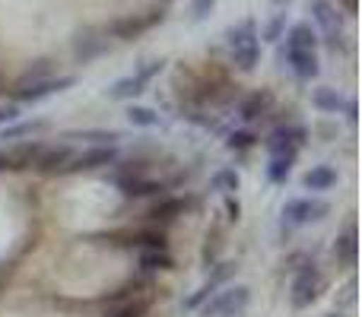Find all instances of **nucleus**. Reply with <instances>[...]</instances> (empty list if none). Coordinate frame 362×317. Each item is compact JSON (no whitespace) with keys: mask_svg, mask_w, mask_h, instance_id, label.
<instances>
[{"mask_svg":"<svg viewBox=\"0 0 362 317\" xmlns=\"http://www.w3.org/2000/svg\"><path fill=\"white\" fill-rule=\"evenodd\" d=\"M334 257H337L340 263L356 261V229H353V225H346V232L334 241Z\"/></svg>","mask_w":362,"mask_h":317,"instance_id":"c85d7f7f","label":"nucleus"},{"mask_svg":"<svg viewBox=\"0 0 362 317\" xmlns=\"http://www.w3.org/2000/svg\"><path fill=\"white\" fill-rule=\"evenodd\" d=\"M70 159H74V150H70V143L45 146L42 156H38V162H35V168L42 174H64V168L70 165Z\"/></svg>","mask_w":362,"mask_h":317,"instance_id":"2eb2a0df","label":"nucleus"},{"mask_svg":"<svg viewBox=\"0 0 362 317\" xmlns=\"http://www.w3.org/2000/svg\"><path fill=\"white\" fill-rule=\"evenodd\" d=\"M251 305V289L248 286H226L213 292L204 305L197 308L200 317H238Z\"/></svg>","mask_w":362,"mask_h":317,"instance_id":"20e7f679","label":"nucleus"},{"mask_svg":"<svg viewBox=\"0 0 362 317\" xmlns=\"http://www.w3.org/2000/svg\"><path fill=\"white\" fill-rule=\"evenodd\" d=\"M289 4V0H274V6H286Z\"/></svg>","mask_w":362,"mask_h":317,"instance_id":"ea45409f","label":"nucleus"},{"mask_svg":"<svg viewBox=\"0 0 362 317\" xmlns=\"http://www.w3.org/2000/svg\"><path fill=\"white\" fill-rule=\"evenodd\" d=\"M340 181V172L334 165H312L305 174H302V187L312 193H325L331 187H337Z\"/></svg>","mask_w":362,"mask_h":317,"instance_id":"f3484780","label":"nucleus"},{"mask_svg":"<svg viewBox=\"0 0 362 317\" xmlns=\"http://www.w3.org/2000/svg\"><path fill=\"white\" fill-rule=\"evenodd\" d=\"M257 143H261V137H257L251 127H238V131H232L229 137H226V150L229 152H248V150H255Z\"/></svg>","mask_w":362,"mask_h":317,"instance_id":"bb28decb","label":"nucleus"},{"mask_svg":"<svg viewBox=\"0 0 362 317\" xmlns=\"http://www.w3.org/2000/svg\"><path fill=\"white\" fill-rule=\"evenodd\" d=\"M76 86V80L74 76H48V80H38V83H32V86H23V89H16V105H38V102H45V99H51V95H57V92H67V89H74Z\"/></svg>","mask_w":362,"mask_h":317,"instance_id":"1a4fd4ad","label":"nucleus"},{"mask_svg":"<svg viewBox=\"0 0 362 317\" xmlns=\"http://www.w3.org/2000/svg\"><path fill=\"white\" fill-rule=\"evenodd\" d=\"M283 38H286V44H283L286 51H318V42H321L318 29L312 23H293L283 32Z\"/></svg>","mask_w":362,"mask_h":317,"instance_id":"4468645a","label":"nucleus"},{"mask_svg":"<svg viewBox=\"0 0 362 317\" xmlns=\"http://www.w3.org/2000/svg\"><path fill=\"white\" fill-rule=\"evenodd\" d=\"M0 172H10V159H6V150H0Z\"/></svg>","mask_w":362,"mask_h":317,"instance_id":"58836bf2","label":"nucleus"},{"mask_svg":"<svg viewBox=\"0 0 362 317\" xmlns=\"http://www.w3.org/2000/svg\"><path fill=\"white\" fill-rule=\"evenodd\" d=\"M131 244L144 251H169V241H165V232L163 229H140L131 235Z\"/></svg>","mask_w":362,"mask_h":317,"instance_id":"a878e982","label":"nucleus"},{"mask_svg":"<svg viewBox=\"0 0 362 317\" xmlns=\"http://www.w3.org/2000/svg\"><path fill=\"white\" fill-rule=\"evenodd\" d=\"M283 32H286V13H276V16L270 19L267 25H264L261 42H267V44H280V42H283Z\"/></svg>","mask_w":362,"mask_h":317,"instance_id":"2f4dec72","label":"nucleus"},{"mask_svg":"<svg viewBox=\"0 0 362 317\" xmlns=\"http://www.w3.org/2000/svg\"><path fill=\"white\" fill-rule=\"evenodd\" d=\"M127 121H131V127H144V131H153V127H163V118H159L156 108L150 105H134L127 108Z\"/></svg>","mask_w":362,"mask_h":317,"instance_id":"4be33fe9","label":"nucleus"},{"mask_svg":"<svg viewBox=\"0 0 362 317\" xmlns=\"http://www.w3.org/2000/svg\"><path fill=\"white\" fill-rule=\"evenodd\" d=\"M48 127V121L35 118V121H13V124L0 127V140H23V137H32V133L45 131Z\"/></svg>","mask_w":362,"mask_h":317,"instance_id":"5701e85b","label":"nucleus"},{"mask_svg":"<svg viewBox=\"0 0 362 317\" xmlns=\"http://www.w3.org/2000/svg\"><path fill=\"white\" fill-rule=\"evenodd\" d=\"M150 299H127L121 308H115V311H108V317H146L150 314Z\"/></svg>","mask_w":362,"mask_h":317,"instance_id":"7c9ffc66","label":"nucleus"},{"mask_svg":"<svg viewBox=\"0 0 362 317\" xmlns=\"http://www.w3.org/2000/svg\"><path fill=\"white\" fill-rule=\"evenodd\" d=\"M235 273H238V263L226 261V263H219L216 270H210V276H206V280H204V286L210 289V292H219V289H223L226 282H229Z\"/></svg>","mask_w":362,"mask_h":317,"instance_id":"c756f323","label":"nucleus"},{"mask_svg":"<svg viewBox=\"0 0 362 317\" xmlns=\"http://www.w3.org/2000/svg\"><path fill=\"white\" fill-rule=\"evenodd\" d=\"M105 48H108L105 38H95L93 32H86V35L76 38V61H80V64H89L93 57H99Z\"/></svg>","mask_w":362,"mask_h":317,"instance_id":"393cba45","label":"nucleus"},{"mask_svg":"<svg viewBox=\"0 0 362 317\" xmlns=\"http://www.w3.org/2000/svg\"><path fill=\"white\" fill-rule=\"evenodd\" d=\"M210 187L219 191L223 197H229V193H235L238 187H242V174H238L235 168H219V172L210 174Z\"/></svg>","mask_w":362,"mask_h":317,"instance_id":"b1692460","label":"nucleus"},{"mask_svg":"<svg viewBox=\"0 0 362 317\" xmlns=\"http://www.w3.org/2000/svg\"><path fill=\"white\" fill-rule=\"evenodd\" d=\"M23 118V105H16V102H0V127L13 124V121Z\"/></svg>","mask_w":362,"mask_h":317,"instance_id":"72a5a7b5","label":"nucleus"},{"mask_svg":"<svg viewBox=\"0 0 362 317\" xmlns=\"http://www.w3.org/2000/svg\"><path fill=\"white\" fill-rule=\"evenodd\" d=\"M140 270L144 273H169V270H175V261H172L169 251H144L140 254Z\"/></svg>","mask_w":362,"mask_h":317,"instance_id":"412c9836","label":"nucleus"},{"mask_svg":"<svg viewBox=\"0 0 362 317\" xmlns=\"http://www.w3.org/2000/svg\"><path fill=\"white\" fill-rule=\"evenodd\" d=\"M270 108H274V92H270V89H257V92L245 95V99L238 102V118H242L245 124H255V121L267 118Z\"/></svg>","mask_w":362,"mask_h":317,"instance_id":"ddd939ff","label":"nucleus"},{"mask_svg":"<svg viewBox=\"0 0 362 317\" xmlns=\"http://www.w3.org/2000/svg\"><path fill=\"white\" fill-rule=\"evenodd\" d=\"M276 61H280V67L293 70V76H296V80H302V83H312L315 76L321 73L318 51H286L280 44V51H276Z\"/></svg>","mask_w":362,"mask_h":317,"instance_id":"9d476101","label":"nucleus"},{"mask_svg":"<svg viewBox=\"0 0 362 317\" xmlns=\"http://www.w3.org/2000/svg\"><path fill=\"white\" fill-rule=\"evenodd\" d=\"M216 10V0H191V23H204L210 13Z\"/></svg>","mask_w":362,"mask_h":317,"instance_id":"473e14b6","label":"nucleus"},{"mask_svg":"<svg viewBox=\"0 0 362 317\" xmlns=\"http://www.w3.org/2000/svg\"><path fill=\"white\" fill-rule=\"evenodd\" d=\"M331 213V203L321 197H293L283 203V232H296L305 229L312 222H321V219Z\"/></svg>","mask_w":362,"mask_h":317,"instance_id":"f03ea898","label":"nucleus"},{"mask_svg":"<svg viewBox=\"0 0 362 317\" xmlns=\"http://www.w3.org/2000/svg\"><path fill=\"white\" fill-rule=\"evenodd\" d=\"M64 143H83V146H118L124 140V131L115 127H83V131L61 133Z\"/></svg>","mask_w":362,"mask_h":317,"instance_id":"9b49d317","label":"nucleus"},{"mask_svg":"<svg viewBox=\"0 0 362 317\" xmlns=\"http://www.w3.org/2000/svg\"><path fill=\"white\" fill-rule=\"evenodd\" d=\"M312 105L318 108L321 114H344L346 95H340L334 86H318V89L312 92Z\"/></svg>","mask_w":362,"mask_h":317,"instance_id":"6ab92c4d","label":"nucleus"},{"mask_svg":"<svg viewBox=\"0 0 362 317\" xmlns=\"http://www.w3.org/2000/svg\"><path fill=\"white\" fill-rule=\"evenodd\" d=\"M118 187L124 191V197H156L165 191L163 181H150V178H118Z\"/></svg>","mask_w":362,"mask_h":317,"instance_id":"aec40b11","label":"nucleus"},{"mask_svg":"<svg viewBox=\"0 0 362 317\" xmlns=\"http://www.w3.org/2000/svg\"><path fill=\"white\" fill-rule=\"evenodd\" d=\"M185 210H187V200L185 197H163L159 203H153L150 206V222H175L178 216H185Z\"/></svg>","mask_w":362,"mask_h":317,"instance_id":"a211bd4d","label":"nucleus"},{"mask_svg":"<svg viewBox=\"0 0 362 317\" xmlns=\"http://www.w3.org/2000/svg\"><path fill=\"white\" fill-rule=\"evenodd\" d=\"M321 289H325V273L308 261L305 267H299L293 286H289V305H293L296 311H305V308H312L315 301H318Z\"/></svg>","mask_w":362,"mask_h":317,"instance_id":"39448f33","label":"nucleus"},{"mask_svg":"<svg viewBox=\"0 0 362 317\" xmlns=\"http://www.w3.org/2000/svg\"><path fill=\"white\" fill-rule=\"evenodd\" d=\"M293 165H296V159H289V156H270L264 174H267L270 184H286L289 174H293Z\"/></svg>","mask_w":362,"mask_h":317,"instance_id":"cd10ccee","label":"nucleus"},{"mask_svg":"<svg viewBox=\"0 0 362 317\" xmlns=\"http://www.w3.org/2000/svg\"><path fill=\"white\" fill-rule=\"evenodd\" d=\"M308 13H312L315 25L325 32V44L331 51H337L340 42H344V19H340V10L331 0H308Z\"/></svg>","mask_w":362,"mask_h":317,"instance_id":"0eeeda50","label":"nucleus"},{"mask_svg":"<svg viewBox=\"0 0 362 317\" xmlns=\"http://www.w3.org/2000/svg\"><path fill=\"white\" fill-rule=\"evenodd\" d=\"M45 143L42 140H23V143L10 146L6 150V159H10V172H25V168H32L42 156Z\"/></svg>","mask_w":362,"mask_h":317,"instance_id":"dca6fc26","label":"nucleus"},{"mask_svg":"<svg viewBox=\"0 0 362 317\" xmlns=\"http://www.w3.org/2000/svg\"><path fill=\"white\" fill-rule=\"evenodd\" d=\"M223 38L232 51V61H235V67L242 73H251L261 64V35H257L255 19H242V23L229 25Z\"/></svg>","mask_w":362,"mask_h":317,"instance_id":"f257e3e1","label":"nucleus"},{"mask_svg":"<svg viewBox=\"0 0 362 317\" xmlns=\"http://www.w3.org/2000/svg\"><path fill=\"white\" fill-rule=\"evenodd\" d=\"M340 6L346 10V16H356V0H340ZM337 6V10H340Z\"/></svg>","mask_w":362,"mask_h":317,"instance_id":"4c0bfd02","label":"nucleus"},{"mask_svg":"<svg viewBox=\"0 0 362 317\" xmlns=\"http://www.w3.org/2000/svg\"><path fill=\"white\" fill-rule=\"evenodd\" d=\"M163 70H165V61H163V57H159V61H150L146 67H140L137 73L115 80L112 86L105 89V99H112V102H134L137 95L146 92V86H150V83L156 80Z\"/></svg>","mask_w":362,"mask_h":317,"instance_id":"7ed1b4c3","label":"nucleus"},{"mask_svg":"<svg viewBox=\"0 0 362 317\" xmlns=\"http://www.w3.org/2000/svg\"><path fill=\"white\" fill-rule=\"evenodd\" d=\"M121 162L118 146H86L83 152H74L70 165L64 168V174H76V172H95V168H112Z\"/></svg>","mask_w":362,"mask_h":317,"instance_id":"6e6552de","label":"nucleus"},{"mask_svg":"<svg viewBox=\"0 0 362 317\" xmlns=\"http://www.w3.org/2000/svg\"><path fill=\"white\" fill-rule=\"evenodd\" d=\"M344 114H346V121H350V124H356V121H359V105H356V99H346Z\"/></svg>","mask_w":362,"mask_h":317,"instance_id":"c9c22d12","label":"nucleus"},{"mask_svg":"<svg viewBox=\"0 0 362 317\" xmlns=\"http://www.w3.org/2000/svg\"><path fill=\"white\" fill-rule=\"evenodd\" d=\"M305 143H308V131L302 124H280L270 131L267 140H264L270 156H289V159H299V152Z\"/></svg>","mask_w":362,"mask_h":317,"instance_id":"423d86ee","label":"nucleus"},{"mask_svg":"<svg viewBox=\"0 0 362 317\" xmlns=\"http://www.w3.org/2000/svg\"><path fill=\"white\" fill-rule=\"evenodd\" d=\"M353 289H356V282H346V286H344V301H340V305H353V299H356V295H353Z\"/></svg>","mask_w":362,"mask_h":317,"instance_id":"e433bc0d","label":"nucleus"},{"mask_svg":"<svg viewBox=\"0 0 362 317\" xmlns=\"http://www.w3.org/2000/svg\"><path fill=\"white\" fill-rule=\"evenodd\" d=\"M165 13L163 10H146L144 16H131V19H118V23H112V35L121 38V42H131V38L144 35V32H150L156 23H163Z\"/></svg>","mask_w":362,"mask_h":317,"instance_id":"f8f14e48","label":"nucleus"},{"mask_svg":"<svg viewBox=\"0 0 362 317\" xmlns=\"http://www.w3.org/2000/svg\"><path fill=\"white\" fill-rule=\"evenodd\" d=\"M226 216H229V222H238V216H242V203L235 200V193L226 197Z\"/></svg>","mask_w":362,"mask_h":317,"instance_id":"f704fd0d","label":"nucleus"}]
</instances>
